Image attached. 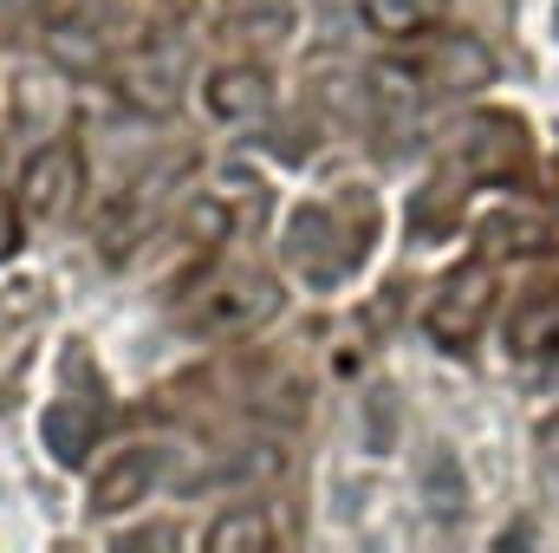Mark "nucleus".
I'll return each instance as SVG.
<instances>
[{"label": "nucleus", "mask_w": 559, "mask_h": 553, "mask_svg": "<svg viewBox=\"0 0 559 553\" xmlns=\"http://www.w3.org/2000/svg\"><path fill=\"white\" fill-rule=\"evenodd\" d=\"M209 548H274V521L261 515V508H235V515H222L215 528H209Z\"/></svg>", "instance_id": "obj_11"}, {"label": "nucleus", "mask_w": 559, "mask_h": 553, "mask_svg": "<svg viewBox=\"0 0 559 553\" xmlns=\"http://www.w3.org/2000/svg\"><path fill=\"white\" fill-rule=\"evenodd\" d=\"M365 423H371V443L384 449V443H391V404H371V411H365Z\"/></svg>", "instance_id": "obj_16"}, {"label": "nucleus", "mask_w": 559, "mask_h": 553, "mask_svg": "<svg viewBox=\"0 0 559 553\" xmlns=\"http://www.w3.org/2000/svg\"><path fill=\"white\" fill-rule=\"evenodd\" d=\"M176 92H182V52L176 46H156V52L124 59V98L131 105L163 111V105H176Z\"/></svg>", "instance_id": "obj_5"}, {"label": "nucleus", "mask_w": 559, "mask_h": 553, "mask_svg": "<svg viewBox=\"0 0 559 553\" xmlns=\"http://www.w3.org/2000/svg\"><path fill=\"white\" fill-rule=\"evenodd\" d=\"M0 248H7V215H0Z\"/></svg>", "instance_id": "obj_18"}, {"label": "nucleus", "mask_w": 559, "mask_h": 553, "mask_svg": "<svg viewBox=\"0 0 559 553\" xmlns=\"http://www.w3.org/2000/svg\"><path fill=\"white\" fill-rule=\"evenodd\" d=\"M72 196H79V156H72V150H39V156L26 163V176H20V202H26V215L52 222V215L72 209Z\"/></svg>", "instance_id": "obj_2"}, {"label": "nucleus", "mask_w": 559, "mask_h": 553, "mask_svg": "<svg viewBox=\"0 0 559 553\" xmlns=\"http://www.w3.org/2000/svg\"><path fill=\"white\" fill-rule=\"evenodd\" d=\"M501 156H508V138H501V131H481V125L462 131V150H455L462 169H488V163H501Z\"/></svg>", "instance_id": "obj_14"}, {"label": "nucleus", "mask_w": 559, "mask_h": 553, "mask_svg": "<svg viewBox=\"0 0 559 553\" xmlns=\"http://www.w3.org/2000/svg\"><path fill=\"white\" fill-rule=\"evenodd\" d=\"M514 352L521 358H540V352H559V299H534V306H521V319H514Z\"/></svg>", "instance_id": "obj_10"}, {"label": "nucleus", "mask_w": 559, "mask_h": 553, "mask_svg": "<svg viewBox=\"0 0 559 553\" xmlns=\"http://www.w3.org/2000/svg\"><path fill=\"white\" fill-rule=\"evenodd\" d=\"M488 293H495L488 268H462V274L436 293L429 332H436L442 345H468V339H475V326H481V313H488Z\"/></svg>", "instance_id": "obj_1"}, {"label": "nucleus", "mask_w": 559, "mask_h": 553, "mask_svg": "<svg viewBox=\"0 0 559 553\" xmlns=\"http://www.w3.org/2000/svg\"><path fill=\"white\" fill-rule=\"evenodd\" d=\"M423 489H429V508H462L468 502V482H462V462L449 456V449H436L429 462H423Z\"/></svg>", "instance_id": "obj_12"}, {"label": "nucleus", "mask_w": 559, "mask_h": 553, "mask_svg": "<svg viewBox=\"0 0 559 553\" xmlns=\"http://www.w3.org/2000/svg\"><path fill=\"white\" fill-rule=\"evenodd\" d=\"M222 26H228V33H241V39H280V33L293 26V0L248 7V13H222Z\"/></svg>", "instance_id": "obj_13"}, {"label": "nucleus", "mask_w": 559, "mask_h": 553, "mask_svg": "<svg viewBox=\"0 0 559 553\" xmlns=\"http://www.w3.org/2000/svg\"><path fill=\"white\" fill-rule=\"evenodd\" d=\"M156 475H163V449H124L111 469H98V482H92V508H98V515H124V508H138L143 495L156 489Z\"/></svg>", "instance_id": "obj_4"}, {"label": "nucleus", "mask_w": 559, "mask_h": 553, "mask_svg": "<svg viewBox=\"0 0 559 553\" xmlns=\"http://www.w3.org/2000/svg\"><path fill=\"white\" fill-rule=\"evenodd\" d=\"M274 280L261 274H241L235 286H215V299H209V313H202V326L209 332H241V326H254V319H267L274 313Z\"/></svg>", "instance_id": "obj_6"}, {"label": "nucleus", "mask_w": 559, "mask_h": 553, "mask_svg": "<svg viewBox=\"0 0 559 553\" xmlns=\"http://www.w3.org/2000/svg\"><path fill=\"white\" fill-rule=\"evenodd\" d=\"M39 436H46L52 462H85V449L98 436V416L85 411V404H52V411L39 416Z\"/></svg>", "instance_id": "obj_8"}, {"label": "nucleus", "mask_w": 559, "mask_h": 553, "mask_svg": "<svg viewBox=\"0 0 559 553\" xmlns=\"http://www.w3.org/2000/svg\"><path fill=\"white\" fill-rule=\"evenodd\" d=\"M436 7H442V0H358V20H365V33H378V39H417Z\"/></svg>", "instance_id": "obj_9"}, {"label": "nucleus", "mask_w": 559, "mask_h": 553, "mask_svg": "<svg viewBox=\"0 0 559 553\" xmlns=\"http://www.w3.org/2000/svg\"><path fill=\"white\" fill-rule=\"evenodd\" d=\"M488 72H495V59L475 39H462V33H442L417 59V79L429 92H468V85H488Z\"/></svg>", "instance_id": "obj_3"}, {"label": "nucleus", "mask_w": 559, "mask_h": 553, "mask_svg": "<svg viewBox=\"0 0 559 553\" xmlns=\"http://www.w3.org/2000/svg\"><path fill=\"white\" fill-rule=\"evenodd\" d=\"M248 7H274V0H228L222 13H248Z\"/></svg>", "instance_id": "obj_17"}, {"label": "nucleus", "mask_w": 559, "mask_h": 553, "mask_svg": "<svg viewBox=\"0 0 559 553\" xmlns=\"http://www.w3.org/2000/svg\"><path fill=\"white\" fill-rule=\"evenodd\" d=\"M209 111H215L222 125H254V118L267 111V79H261L254 66H222V72L209 79Z\"/></svg>", "instance_id": "obj_7"}, {"label": "nucleus", "mask_w": 559, "mask_h": 553, "mask_svg": "<svg viewBox=\"0 0 559 553\" xmlns=\"http://www.w3.org/2000/svg\"><path fill=\"white\" fill-rule=\"evenodd\" d=\"M182 228H189L195 242H222V235L235 228V215H228V202H195V209L182 215Z\"/></svg>", "instance_id": "obj_15"}]
</instances>
